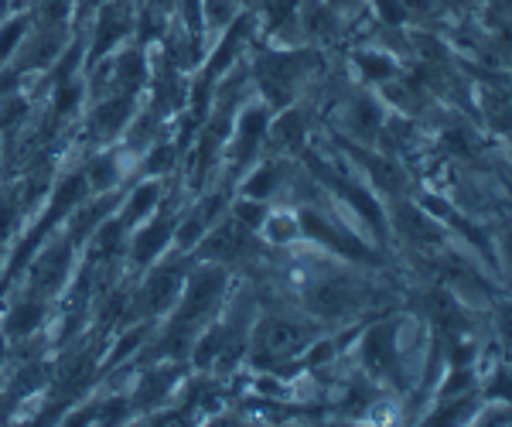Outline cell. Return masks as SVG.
<instances>
[{
    "label": "cell",
    "mask_w": 512,
    "mask_h": 427,
    "mask_svg": "<svg viewBox=\"0 0 512 427\" xmlns=\"http://www.w3.org/2000/svg\"><path fill=\"white\" fill-rule=\"evenodd\" d=\"M89 93H86V76H69L62 82H55L52 86V120L55 123H65L72 117H79V110L86 106Z\"/></svg>",
    "instance_id": "24"
},
{
    "label": "cell",
    "mask_w": 512,
    "mask_h": 427,
    "mask_svg": "<svg viewBox=\"0 0 512 427\" xmlns=\"http://www.w3.org/2000/svg\"><path fill=\"white\" fill-rule=\"evenodd\" d=\"M82 171H86L89 195L117 192L120 182L127 178V171H130V154L123 151V147H106V151L93 154L89 164H82Z\"/></svg>",
    "instance_id": "18"
},
{
    "label": "cell",
    "mask_w": 512,
    "mask_h": 427,
    "mask_svg": "<svg viewBox=\"0 0 512 427\" xmlns=\"http://www.w3.org/2000/svg\"><path fill=\"white\" fill-rule=\"evenodd\" d=\"M287 182V164L277 158L260 161L253 171H246V182H239V195L256 202H270Z\"/></svg>",
    "instance_id": "22"
},
{
    "label": "cell",
    "mask_w": 512,
    "mask_h": 427,
    "mask_svg": "<svg viewBox=\"0 0 512 427\" xmlns=\"http://www.w3.org/2000/svg\"><path fill=\"white\" fill-rule=\"evenodd\" d=\"M134 417V407H130V397L127 393H113V397L99 400L96 410H93V421L99 424H123Z\"/></svg>",
    "instance_id": "31"
},
{
    "label": "cell",
    "mask_w": 512,
    "mask_h": 427,
    "mask_svg": "<svg viewBox=\"0 0 512 427\" xmlns=\"http://www.w3.org/2000/svg\"><path fill=\"white\" fill-rule=\"evenodd\" d=\"M321 62L318 48H260L253 55L250 65V79L260 93V100L270 106V113L284 110L297 100V93L304 89V82L315 76Z\"/></svg>",
    "instance_id": "1"
},
{
    "label": "cell",
    "mask_w": 512,
    "mask_h": 427,
    "mask_svg": "<svg viewBox=\"0 0 512 427\" xmlns=\"http://www.w3.org/2000/svg\"><path fill=\"white\" fill-rule=\"evenodd\" d=\"M468 4H485V0H468Z\"/></svg>",
    "instance_id": "36"
},
{
    "label": "cell",
    "mask_w": 512,
    "mask_h": 427,
    "mask_svg": "<svg viewBox=\"0 0 512 427\" xmlns=\"http://www.w3.org/2000/svg\"><path fill=\"white\" fill-rule=\"evenodd\" d=\"M328 7H335L342 18H349V14H355V11H362L366 7V0H325Z\"/></svg>",
    "instance_id": "35"
},
{
    "label": "cell",
    "mask_w": 512,
    "mask_h": 427,
    "mask_svg": "<svg viewBox=\"0 0 512 427\" xmlns=\"http://www.w3.org/2000/svg\"><path fill=\"white\" fill-rule=\"evenodd\" d=\"M192 253H164L161 260H154L144 274V281L137 284V291H130L127 311H123V328L134 325V322H154V318L168 315L175 308L181 287H185V274L192 267Z\"/></svg>",
    "instance_id": "2"
},
{
    "label": "cell",
    "mask_w": 512,
    "mask_h": 427,
    "mask_svg": "<svg viewBox=\"0 0 512 427\" xmlns=\"http://www.w3.org/2000/svg\"><path fill=\"white\" fill-rule=\"evenodd\" d=\"M0 260H4V253H0Z\"/></svg>",
    "instance_id": "39"
},
{
    "label": "cell",
    "mask_w": 512,
    "mask_h": 427,
    "mask_svg": "<svg viewBox=\"0 0 512 427\" xmlns=\"http://www.w3.org/2000/svg\"><path fill=\"white\" fill-rule=\"evenodd\" d=\"M362 369L376 383H400V332H396V322H379L366 332Z\"/></svg>",
    "instance_id": "11"
},
{
    "label": "cell",
    "mask_w": 512,
    "mask_h": 427,
    "mask_svg": "<svg viewBox=\"0 0 512 427\" xmlns=\"http://www.w3.org/2000/svg\"><path fill=\"white\" fill-rule=\"evenodd\" d=\"M24 216H28V212H24L18 185H4L0 188V253H4V246L14 240V233H18Z\"/></svg>",
    "instance_id": "28"
},
{
    "label": "cell",
    "mask_w": 512,
    "mask_h": 427,
    "mask_svg": "<svg viewBox=\"0 0 512 427\" xmlns=\"http://www.w3.org/2000/svg\"><path fill=\"white\" fill-rule=\"evenodd\" d=\"M137 113V96L130 93H106L93 100L86 113V137L93 144H113L123 137V130H127V123L134 120Z\"/></svg>",
    "instance_id": "10"
},
{
    "label": "cell",
    "mask_w": 512,
    "mask_h": 427,
    "mask_svg": "<svg viewBox=\"0 0 512 427\" xmlns=\"http://www.w3.org/2000/svg\"><path fill=\"white\" fill-rule=\"evenodd\" d=\"M386 103L379 96H369V93H359L352 100H345L342 113H338V123L349 137H355L359 144H376L379 130L386 123Z\"/></svg>",
    "instance_id": "14"
},
{
    "label": "cell",
    "mask_w": 512,
    "mask_h": 427,
    "mask_svg": "<svg viewBox=\"0 0 512 427\" xmlns=\"http://www.w3.org/2000/svg\"><path fill=\"white\" fill-rule=\"evenodd\" d=\"M448 400H451V404L441 407V410H434L427 424H461V421H468V417H475L472 393H465V404H461V400H454V397H448Z\"/></svg>",
    "instance_id": "33"
},
{
    "label": "cell",
    "mask_w": 512,
    "mask_h": 427,
    "mask_svg": "<svg viewBox=\"0 0 512 427\" xmlns=\"http://www.w3.org/2000/svg\"><path fill=\"white\" fill-rule=\"evenodd\" d=\"M137 168L144 178H164L178 168V144L171 141H154L144 154L137 158Z\"/></svg>",
    "instance_id": "27"
},
{
    "label": "cell",
    "mask_w": 512,
    "mask_h": 427,
    "mask_svg": "<svg viewBox=\"0 0 512 427\" xmlns=\"http://www.w3.org/2000/svg\"><path fill=\"white\" fill-rule=\"evenodd\" d=\"M386 223H390V229H396L403 240L414 243V246H427V250H434V246L444 243L441 223H437L427 209H420V205L407 202V199H396L390 205V212H386Z\"/></svg>",
    "instance_id": "13"
},
{
    "label": "cell",
    "mask_w": 512,
    "mask_h": 427,
    "mask_svg": "<svg viewBox=\"0 0 512 427\" xmlns=\"http://www.w3.org/2000/svg\"><path fill=\"white\" fill-rule=\"evenodd\" d=\"M48 305H52V301H41V298H28V294H21V298L11 305V311L4 315V322H0V335H4L7 342L38 339V332L48 322Z\"/></svg>",
    "instance_id": "17"
},
{
    "label": "cell",
    "mask_w": 512,
    "mask_h": 427,
    "mask_svg": "<svg viewBox=\"0 0 512 427\" xmlns=\"http://www.w3.org/2000/svg\"><path fill=\"white\" fill-rule=\"evenodd\" d=\"M175 223H178L175 212H161V209L147 223H140L134 229V236H127V250H123L127 264L134 270H147L154 260H161L171 250V240H175Z\"/></svg>",
    "instance_id": "9"
},
{
    "label": "cell",
    "mask_w": 512,
    "mask_h": 427,
    "mask_svg": "<svg viewBox=\"0 0 512 427\" xmlns=\"http://www.w3.org/2000/svg\"><path fill=\"white\" fill-rule=\"evenodd\" d=\"M243 4H256V0H243Z\"/></svg>",
    "instance_id": "38"
},
{
    "label": "cell",
    "mask_w": 512,
    "mask_h": 427,
    "mask_svg": "<svg viewBox=\"0 0 512 427\" xmlns=\"http://www.w3.org/2000/svg\"><path fill=\"white\" fill-rule=\"evenodd\" d=\"M260 233L270 246H291L304 236L301 233V216H297L294 209H267Z\"/></svg>",
    "instance_id": "26"
},
{
    "label": "cell",
    "mask_w": 512,
    "mask_h": 427,
    "mask_svg": "<svg viewBox=\"0 0 512 427\" xmlns=\"http://www.w3.org/2000/svg\"><path fill=\"white\" fill-rule=\"evenodd\" d=\"M62 229V226H59ZM76 246L65 233H52L45 243L35 250V257L28 260V267L21 270L24 277V291L28 298L41 301H55L65 291V284L76 274Z\"/></svg>",
    "instance_id": "4"
},
{
    "label": "cell",
    "mask_w": 512,
    "mask_h": 427,
    "mask_svg": "<svg viewBox=\"0 0 512 427\" xmlns=\"http://www.w3.org/2000/svg\"><path fill=\"white\" fill-rule=\"evenodd\" d=\"M161 199H164L161 178H144V182L130 188L127 195H120V205H117L113 216L120 219L123 229H137L140 223H147V219L161 209Z\"/></svg>",
    "instance_id": "20"
},
{
    "label": "cell",
    "mask_w": 512,
    "mask_h": 427,
    "mask_svg": "<svg viewBox=\"0 0 512 427\" xmlns=\"http://www.w3.org/2000/svg\"><path fill=\"white\" fill-rule=\"evenodd\" d=\"M209 233V223H205L202 216H198V209L192 205L188 212H181L178 216V223H175V240H171V250H178V253H192L198 240Z\"/></svg>",
    "instance_id": "29"
},
{
    "label": "cell",
    "mask_w": 512,
    "mask_h": 427,
    "mask_svg": "<svg viewBox=\"0 0 512 427\" xmlns=\"http://www.w3.org/2000/svg\"><path fill=\"white\" fill-rule=\"evenodd\" d=\"M311 342H315V328L287 315H260L246 332V352H250V366L256 369L291 363L308 352Z\"/></svg>",
    "instance_id": "3"
},
{
    "label": "cell",
    "mask_w": 512,
    "mask_h": 427,
    "mask_svg": "<svg viewBox=\"0 0 512 427\" xmlns=\"http://www.w3.org/2000/svg\"><path fill=\"white\" fill-rule=\"evenodd\" d=\"M297 216H301V233H304V236H311L315 243H321L325 250H332L335 257L373 260V257H369L366 246H362V243L352 236V229H342V226L328 223V219L321 216V212H315V209H301Z\"/></svg>",
    "instance_id": "16"
},
{
    "label": "cell",
    "mask_w": 512,
    "mask_h": 427,
    "mask_svg": "<svg viewBox=\"0 0 512 427\" xmlns=\"http://www.w3.org/2000/svg\"><path fill=\"white\" fill-rule=\"evenodd\" d=\"M297 21H301V38L315 41V45H328L345 28V18L325 0H297Z\"/></svg>",
    "instance_id": "21"
},
{
    "label": "cell",
    "mask_w": 512,
    "mask_h": 427,
    "mask_svg": "<svg viewBox=\"0 0 512 427\" xmlns=\"http://www.w3.org/2000/svg\"><path fill=\"white\" fill-rule=\"evenodd\" d=\"M137 7L123 4V0H103L96 11L93 31H89V52H86V65H93L106 55H113L127 38H134L137 31Z\"/></svg>",
    "instance_id": "7"
},
{
    "label": "cell",
    "mask_w": 512,
    "mask_h": 427,
    "mask_svg": "<svg viewBox=\"0 0 512 427\" xmlns=\"http://www.w3.org/2000/svg\"><path fill=\"white\" fill-rule=\"evenodd\" d=\"M253 18L263 28V35L277 48L301 45V21H297V0H256Z\"/></svg>",
    "instance_id": "15"
},
{
    "label": "cell",
    "mask_w": 512,
    "mask_h": 427,
    "mask_svg": "<svg viewBox=\"0 0 512 427\" xmlns=\"http://www.w3.org/2000/svg\"><path fill=\"white\" fill-rule=\"evenodd\" d=\"M69 45V24H35L31 21V31L24 35L18 55H14L11 69L18 76H31V72H48L55 65V59L65 52Z\"/></svg>",
    "instance_id": "8"
},
{
    "label": "cell",
    "mask_w": 512,
    "mask_h": 427,
    "mask_svg": "<svg viewBox=\"0 0 512 427\" xmlns=\"http://www.w3.org/2000/svg\"><path fill=\"white\" fill-rule=\"evenodd\" d=\"M485 117L495 123L499 134H506L509 127V100H506V89H485Z\"/></svg>",
    "instance_id": "34"
},
{
    "label": "cell",
    "mask_w": 512,
    "mask_h": 427,
    "mask_svg": "<svg viewBox=\"0 0 512 427\" xmlns=\"http://www.w3.org/2000/svg\"><path fill=\"white\" fill-rule=\"evenodd\" d=\"M352 62L369 86H383V82L400 76V62H396V55H390L386 48H359V52L352 55Z\"/></svg>",
    "instance_id": "25"
},
{
    "label": "cell",
    "mask_w": 512,
    "mask_h": 427,
    "mask_svg": "<svg viewBox=\"0 0 512 427\" xmlns=\"http://www.w3.org/2000/svg\"><path fill=\"white\" fill-rule=\"evenodd\" d=\"M267 209H270V202H256V199H239L229 205V216L239 219L246 229H253V233H260V226H263V216H267Z\"/></svg>",
    "instance_id": "32"
},
{
    "label": "cell",
    "mask_w": 512,
    "mask_h": 427,
    "mask_svg": "<svg viewBox=\"0 0 512 427\" xmlns=\"http://www.w3.org/2000/svg\"><path fill=\"white\" fill-rule=\"evenodd\" d=\"M185 380V366L181 363H168V366H147L144 373L137 376L134 390H130V407L134 414L147 417L154 410H161L171 400V393L181 387Z\"/></svg>",
    "instance_id": "12"
},
{
    "label": "cell",
    "mask_w": 512,
    "mask_h": 427,
    "mask_svg": "<svg viewBox=\"0 0 512 427\" xmlns=\"http://www.w3.org/2000/svg\"><path fill=\"white\" fill-rule=\"evenodd\" d=\"M123 4H137V0H123Z\"/></svg>",
    "instance_id": "37"
},
{
    "label": "cell",
    "mask_w": 512,
    "mask_h": 427,
    "mask_svg": "<svg viewBox=\"0 0 512 427\" xmlns=\"http://www.w3.org/2000/svg\"><path fill=\"white\" fill-rule=\"evenodd\" d=\"M253 229H246L239 219L226 216L219 219L216 226H209V233L198 240V246L192 250V260H209V264H236V260H246L256 253V240H253Z\"/></svg>",
    "instance_id": "6"
},
{
    "label": "cell",
    "mask_w": 512,
    "mask_h": 427,
    "mask_svg": "<svg viewBox=\"0 0 512 427\" xmlns=\"http://www.w3.org/2000/svg\"><path fill=\"white\" fill-rule=\"evenodd\" d=\"M349 154L352 158H359L362 168L369 171V178H373V185L379 188L383 195H390V199H396V195L407 192V175H403V168L390 158H376V154H366L359 151V147L349 144Z\"/></svg>",
    "instance_id": "23"
},
{
    "label": "cell",
    "mask_w": 512,
    "mask_h": 427,
    "mask_svg": "<svg viewBox=\"0 0 512 427\" xmlns=\"http://www.w3.org/2000/svg\"><path fill=\"white\" fill-rule=\"evenodd\" d=\"M304 308L321 322H342L362 308V284L342 274H321L304 284Z\"/></svg>",
    "instance_id": "5"
},
{
    "label": "cell",
    "mask_w": 512,
    "mask_h": 427,
    "mask_svg": "<svg viewBox=\"0 0 512 427\" xmlns=\"http://www.w3.org/2000/svg\"><path fill=\"white\" fill-rule=\"evenodd\" d=\"M28 31H31L28 14H7V18L0 21V65H7L14 55H18V48Z\"/></svg>",
    "instance_id": "30"
},
{
    "label": "cell",
    "mask_w": 512,
    "mask_h": 427,
    "mask_svg": "<svg viewBox=\"0 0 512 427\" xmlns=\"http://www.w3.org/2000/svg\"><path fill=\"white\" fill-rule=\"evenodd\" d=\"M267 144L277 154H301L308 147V113L294 103L277 110V117H270L267 127Z\"/></svg>",
    "instance_id": "19"
}]
</instances>
